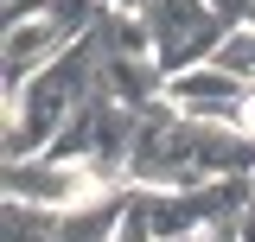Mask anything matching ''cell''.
I'll return each mask as SVG.
<instances>
[{"label":"cell","mask_w":255,"mask_h":242,"mask_svg":"<svg viewBox=\"0 0 255 242\" xmlns=\"http://www.w3.org/2000/svg\"><path fill=\"white\" fill-rule=\"evenodd\" d=\"M102 6H115V13H140L147 0H102Z\"/></svg>","instance_id":"cell-7"},{"label":"cell","mask_w":255,"mask_h":242,"mask_svg":"<svg viewBox=\"0 0 255 242\" xmlns=\"http://www.w3.org/2000/svg\"><path fill=\"white\" fill-rule=\"evenodd\" d=\"M211 64H223L230 77H243V83L255 90V26H230V38L217 45V58H211Z\"/></svg>","instance_id":"cell-4"},{"label":"cell","mask_w":255,"mask_h":242,"mask_svg":"<svg viewBox=\"0 0 255 242\" xmlns=\"http://www.w3.org/2000/svg\"><path fill=\"white\" fill-rule=\"evenodd\" d=\"M115 242H153V230L134 217V198H128V217H122V230H115Z\"/></svg>","instance_id":"cell-5"},{"label":"cell","mask_w":255,"mask_h":242,"mask_svg":"<svg viewBox=\"0 0 255 242\" xmlns=\"http://www.w3.org/2000/svg\"><path fill=\"white\" fill-rule=\"evenodd\" d=\"M128 185H109L90 159H6V198L19 204H38V211H58V217H77V211H96L102 198H115Z\"/></svg>","instance_id":"cell-1"},{"label":"cell","mask_w":255,"mask_h":242,"mask_svg":"<svg viewBox=\"0 0 255 242\" xmlns=\"http://www.w3.org/2000/svg\"><path fill=\"white\" fill-rule=\"evenodd\" d=\"M211 6H217L223 19H230V26H243V19H249V6H255V0H211Z\"/></svg>","instance_id":"cell-6"},{"label":"cell","mask_w":255,"mask_h":242,"mask_svg":"<svg viewBox=\"0 0 255 242\" xmlns=\"http://www.w3.org/2000/svg\"><path fill=\"white\" fill-rule=\"evenodd\" d=\"M140 19L153 32V64L166 77H179L191 64H211L217 45L230 38V19H223L211 0H147Z\"/></svg>","instance_id":"cell-2"},{"label":"cell","mask_w":255,"mask_h":242,"mask_svg":"<svg viewBox=\"0 0 255 242\" xmlns=\"http://www.w3.org/2000/svg\"><path fill=\"white\" fill-rule=\"evenodd\" d=\"M58 211H38V204H19L6 198L0 204V242H58Z\"/></svg>","instance_id":"cell-3"}]
</instances>
